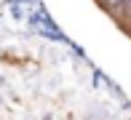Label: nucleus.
Listing matches in <instances>:
<instances>
[{
	"label": "nucleus",
	"instance_id": "1",
	"mask_svg": "<svg viewBox=\"0 0 131 120\" xmlns=\"http://www.w3.org/2000/svg\"><path fill=\"white\" fill-rule=\"evenodd\" d=\"M123 5H126V8H128V11H131V0H123Z\"/></svg>",
	"mask_w": 131,
	"mask_h": 120
},
{
	"label": "nucleus",
	"instance_id": "2",
	"mask_svg": "<svg viewBox=\"0 0 131 120\" xmlns=\"http://www.w3.org/2000/svg\"><path fill=\"white\" fill-rule=\"evenodd\" d=\"M110 3H112V5H115V3H123V0H110Z\"/></svg>",
	"mask_w": 131,
	"mask_h": 120
}]
</instances>
